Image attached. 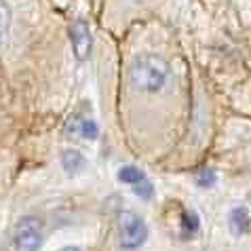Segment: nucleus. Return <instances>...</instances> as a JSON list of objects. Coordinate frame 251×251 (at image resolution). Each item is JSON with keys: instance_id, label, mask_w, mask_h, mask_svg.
Here are the masks:
<instances>
[{"instance_id": "obj_1", "label": "nucleus", "mask_w": 251, "mask_h": 251, "mask_svg": "<svg viewBox=\"0 0 251 251\" xmlns=\"http://www.w3.org/2000/svg\"><path fill=\"white\" fill-rule=\"evenodd\" d=\"M127 78L133 91L154 95L165 91L173 78V70L163 55L158 53H139L131 59L127 68Z\"/></svg>"}, {"instance_id": "obj_2", "label": "nucleus", "mask_w": 251, "mask_h": 251, "mask_svg": "<svg viewBox=\"0 0 251 251\" xmlns=\"http://www.w3.org/2000/svg\"><path fill=\"white\" fill-rule=\"evenodd\" d=\"M116 232H118V247L123 251H135L144 247V243L148 241L150 228L139 213L125 209L116 218Z\"/></svg>"}, {"instance_id": "obj_3", "label": "nucleus", "mask_w": 251, "mask_h": 251, "mask_svg": "<svg viewBox=\"0 0 251 251\" xmlns=\"http://www.w3.org/2000/svg\"><path fill=\"white\" fill-rule=\"evenodd\" d=\"M45 241V230L40 220L24 215L13 230V247L15 251H38Z\"/></svg>"}, {"instance_id": "obj_4", "label": "nucleus", "mask_w": 251, "mask_h": 251, "mask_svg": "<svg viewBox=\"0 0 251 251\" xmlns=\"http://www.w3.org/2000/svg\"><path fill=\"white\" fill-rule=\"evenodd\" d=\"M118 179H121V184L129 186L131 190H133L135 197H139L142 201H152L154 199V186L148 177H146V173L139 169L135 165H123L121 169H118Z\"/></svg>"}, {"instance_id": "obj_5", "label": "nucleus", "mask_w": 251, "mask_h": 251, "mask_svg": "<svg viewBox=\"0 0 251 251\" xmlns=\"http://www.w3.org/2000/svg\"><path fill=\"white\" fill-rule=\"evenodd\" d=\"M70 43H72L74 55L80 61L89 59V55L93 51V34L85 19H74L70 24Z\"/></svg>"}, {"instance_id": "obj_6", "label": "nucleus", "mask_w": 251, "mask_h": 251, "mask_svg": "<svg viewBox=\"0 0 251 251\" xmlns=\"http://www.w3.org/2000/svg\"><path fill=\"white\" fill-rule=\"evenodd\" d=\"M64 129L70 137H80V139H97V135H100V125L89 114H72L66 121Z\"/></svg>"}, {"instance_id": "obj_7", "label": "nucleus", "mask_w": 251, "mask_h": 251, "mask_svg": "<svg viewBox=\"0 0 251 251\" xmlns=\"http://www.w3.org/2000/svg\"><path fill=\"white\" fill-rule=\"evenodd\" d=\"M59 163L68 176H76V173L85 171L87 156L76 148H66V150H61V154H59Z\"/></svg>"}, {"instance_id": "obj_8", "label": "nucleus", "mask_w": 251, "mask_h": 251, "mask_svg": "<svg viewBox=\"0 0 251 251\" xmlns=\"http://www.w3.org/2000/svg\"><path fill=\"white\" fill-rule=\"evenodd\" d=\"M177 224H179V234L184 239H192V236H197L201 232V220L194 211H182Z\"/></svg>"}, {"instance_id": "obj_9", "label": "nucleus", "mask_w": 251, "mask_h": 251, "mask_svg": "<svg viewBox=\"0 0 251 251\" xmlns=\"http://www.w3.org/2000/svg\"><path fill=\"white\" fill-rule=\"evenodd\" d=\"M228 224H230V230L239 236V234H245L249 226H251V215L245 207H234L232 211H230V220H228Z\"/></svg>"}, {"instance_id": "obj_10", "label": "nucleus", "mask_w": 251, "mask_h": 251, "mask_svg": "<svg viewBox=\"0 0 251 251\" xmlns=\"http://www.w3.org/2000/svg\"><path fill=\"white\" fill-rule=\"evenodd\" d=\"M215 182H218V173H215V169H211V167H203V169H199V173H197V186L211 188V186H215Z\"/></svg>"}, {"instance_id": "obj_11", "label": "nucleus", "mask_w": 251, "mask_h": 251, "mask_svg": "<svg viewBox=\"0 0 251 251\" xmlns=\"http://www.w3.org/2000/svg\"><path fill=\"white\" fill-rule=\"evenodd\" d=\"M13 22V11L6 0H0V36H4Z\"/></svg>"}, {"instance_id": "obj_12", "label": "nucleus", "mask_w": 251, "mask_h": 251, "mask_svg": "<svg viewBox=\"0 0 251 251\" xmlns=\"http://www.w3.org/2000/svg\"><path fill=\"white\" fill-rule=\"evenodd\" d=\"M57 251H82V247H78V245H64V247H59Z\"/></svg>"}]
</instances>
